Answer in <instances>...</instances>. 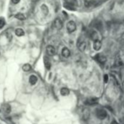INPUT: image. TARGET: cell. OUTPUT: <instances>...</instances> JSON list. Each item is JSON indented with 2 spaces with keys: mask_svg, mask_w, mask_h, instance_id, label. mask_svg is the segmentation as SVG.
<instances>
[{
  "mask_svg": "<svg viewBox=\"0 0 124 124\" xmlns=\"http://www.w3.org/2000/svg\"><path fill=\"white\" fill-rule=\"evenodd\" d=\"M96 117L100 120H104L107 116V113L104 109H98L96 113Z\"/></svg>",
  "mask_w": 124,
  "mask_h": 124,
  "instance_id": "cell-1",
  "label": "cell"
},
{
  "mask_svg": "<svg viewBox=\"0 0 124 124\" xmlns=\"http://www.w3.org/2000/svg\"><path fill=\"white\" fill-rule=\"evenodd\" d=\"M76 28H77L76 24L73 21H71L68 22V23L67 25V29L68 32H69V33H72V32H74L76 30Z\"/></svg>",
  "mask_w": 124,
  "mask_h": 124,
  "instance_id": "cell-2",
  "label": "cell"
},
{
  "mask_svg": "<svg viewBox=\"0 0 124 124\" xmlns=\"http://www.w3.org/2000/svg\"><path fill=\"white\" fill-rule=\"evenodd\" d=\"M95 59L98 61V62H99L100 64H104L106 61H107V58L106 56H104V55L102 54H96L95 56Z\"/></svg>",
  "mask_w": 124,
  "mask_h": 124,
  "instance_id": "cell-3",
  "label": "cell"
},
{
  "mask_svg": "<svg viewBox=\"0 0 124 124\" xmlns=\"http://www.w3.org/2000/svg\"><path fill=\"white\" fill-rule=\"evenodd\" d=\"M46 52L48 56H53L56 54V48L52 46V45H48L47 48H46Z\"/></svg>",
  "mask_w": 124,
  "mask_h": 124,
  "instance_id": "cell-4",
  "label": "cell"
},
{
  "mask_svg": "<svg viewBox=\"0 0 124 124\" xmlns=\"http://www.w3.org/2000/svg\"><path fill=\"white\" fill-rule=\"evenodd\" d=\"M77 47L81 52H83L86 48V42L84 40H79L77 42Z\"/></svg>",
  "mask_w": 124,
  "mask_h": 124,
  "instance_id": "cell-5",
  "label": "cell"
},
{
  "mask_svg": "<svg viewBox=\"0 0 124 124\" xmlns=\"http://www.w3.org/2000/svg\"><path fill=\"white\" fill-rule=\"evenodd\" d=\"M53 26L56 29H61L63 26V23L62 21H61V19L56 18L53 22Z\"/></svg>",
  "mask_w": 124,
  "mask_h": 124,
  "instance_id": "cell-6",
  "label": "cell"
},
{
  "mask_svg": "<svg viewBox=\"0 0 124 124\" xmlns=\"http://www.w3.org/2000/svg\"><path fill=\"white\" fill-rule=\"evenodd\" d=\"M90 115V112L88 108H84L82 111V117L83 120H88Z\"/></svg>",
  "mask_w": 124,
  "mask_h": 124,
  "instance_id": "cell-7",
  "label": "cell"
},
{
  "mask_svg": "<svg viewBox=\"0 0 124 124\" xmlns=\"http://www.w3.org/2000/svg\"><path fill=\"white\" fill-rule=\"evenodd\" d=\"M85 103L88 105H94V104L98 103V99H96V98H90V99H88L85 101Z\"/></svg>",
  "mask_w": 124,
  "mask_h": 124,
  "instance_id": "cell-8",
  "label": "cell"
},
{
  "mask_svg": "<svg viewBox=\"0 0 124 124\" xmlns=\"http://www.w3.org/2000/svg\"><path fill=\"white\" fill-rule=\"evenodd\" d=\"M70 54H71L70 50L67 48L64 47L62 49V50H61V55H62L63 57H64V58H69L70 56Z\"/></svg>",
  "mask_w": 124,
  "mask_h": 124,
  "instance_id": "cell-9",
  "label": "cell"
},
{
  "mask_svg": "<svg viewBox=\"0 0 124 124\" xmlns=\"http://www.w3.org/2000/svg\"><path fill=\"white\" fill-rule=\"evenodd\" d=\"M37 80H38V78L36 75H31L30 77H29V83L32 86H34V85L37 83Z\"/></svg>",
  "mask_w": 124,
  "mask_h": 124,
  "instance_id": "cell-10",
  "label": "cell"
},
{
  "mask_svg": "<svg viewBox=\"0 0 124 124\" xmlns=\"http://www.w3.org/2000/svg\"><path fill=\"white\" fill-rule=\"evenodd\" d=\"M93 47H94V49L95 50H96V51L99 50L101 49V41L99 40L94 41Z\"/></svg>",
  "mask_w": 124,
  "mask_h": 124,
  "instance_id": "cell-11",
  "label": "cell"
},
{
  "mask_svg": "<svg viewBox=\"0 0 124 124\" xmlns=\"http://www.w3.org/2000/svg\"><path fill=\"white\" fill-rule=\"evenodd\" d=\"M2 109H3V111L7 114H9L10 112H11V107L9 104H5L2 107Z\"/></svg>",
  "mask_w": 124,
  "mask_h": 124,
  "instance_id": "cell-12",
  "label": "cell"
},
{
  "mask_svg": "<svg viewBox=\"0 0 124 124\" xmlns=\"http://www.w3.org/2000/svg\"><path fill=\"white\" fill-rule=\"evenodd\" d=\"M90 38L92 39V40H93L94 41H96V40H99V37H98V34H97V32L95 31H90Z\"/></svg>",
  "mask_w": 124,
  "mask_h": 124,
  "instance_id": "cell-13",
  "label": "cell"
},
{
  "mask_svg": "<svg viewBox=\"0 0 124 124\" xmlns=\"http://www.w3.org/2000/svg\"><path fill=\"white\" fill-rule=\"evenodd\" d=\"M60 93H61V96H66L69 94V90L67 88H62L60 90Z\"/></svg>",
  "mask_w": 124,
  "mask_h": 124,
  "instance_id": "cell-14",
  "label": "cell"
},
{
  "mask_svg": "<svg viewBox=\"0 0 124 124\" xmlns=\"http://www.w3.org/2000/svg\"><path fill=\"white\" fill-rule=\"evenodd\" d=\"M44 64H45V68H46L47 69H50V66H51V64H50L49 59H48V58L46 56L44 57Z\"/></svg>",
  "mask_w": 124,
  "mask_h": 124,
  "instance_id": "cell-15",
  "label": "cell"
},
{
  "mask_svg": "<svg viewBox=\"0 0 124 124\" xmlns=\"http://www.w3.org/2000/svg\"><path fill=\"white\" fill-rule=\"evenodd\" d=\"M15 34L18 36V37H22V36H23L24 34H25V32H24V31L22 29H17L16 30H15Z\"/></svg>",
  "mask_w": 124,
  "mask_h": 124,
  "instance_id": "cell-16",
  "label": "cell"
},
{
  "mask_svg": "<svg viewBox=\"0 0 124 124\" xmlns=\"http://www.w3.org/2000/svg\"><path fill=\"white\" fill-rule=\"evenodd\" d=\"M22 69H23V70L24 71H29L31 69V66L29 64H24L23 66Z\"/></svg>",
  "mask_w": 124,
  "mask_h": 124,
  "instance_id": "cell-17",
  "label": "cell"
},
{
  "mask_svg": "<svg viewBox=\"0 0 124 124\" xmlns=\"http://www.w3.org/2000/svg\"><path fill=\"white\" fill-rule=\"evenodd\" d=\"M15 18L18 20H21V21H23L25 19V15L23 14V13H18L16 15H15Z\"/></svg>",
  "mask_w": 124,
  "mask_h": 124,
  "instance_id": "cell-18",
  "label": "cell"
},
{
  "mask_svg": "<svg viewBox=\"0 0 124 124\" xmlns=\"http://www.w3.org/2000/svg\"><path fill=\"white\" fill-rule=\"evenodd\" d=\"M41 9H42V11L45 15H46V14L48 13V8L45 5H42L41 7Z\"/></svg>",
  "mask_w": 124,
  "mask_h": 124,
  "instance_id": "cell-19",
  "label": "cell"
},
{
  "mask_svg": "<svg viewBox=\"0 0 124 124\" xmlns=\"http://www.w3.org/2000/svg\"><path fill=\"white\" fill-rule=\"evenodd\" d=\"M115 64L117 65V66H121V65L123 64V62L121 61V60L119 58V59H117V60H116Z\"/></svg>",
  "mask_w": 124,
  "mask_h": 124,
  "instance_id": "cell-20",
  "label": "cell"
},
{
  "mask_svg": "<svg viewBox=\"0 0 124 124\" xmlns=\"http://www.w3.org/2000/svg\"><path fill=\"white\" fill-rule=\"evenodd\" d=\"M4 26V21L3 19H0V29L3 28Z\"/></svg>",
  "mask_w": 124,
  "mask_h": 124,
  "instance_id": "cell-21",
  "label": "cell"
},
{
  "mask_svg": "<svg viewBox=\"0 0 124 124\" xmlns=\"http://www.w3.org/2000/svg\"><path fill=\"white\" fill-rule=\"evenodd\" d=\"M108 80H109L108 75H104V82L105 83H107L108 82Z\"/></svg>",
  "mask_w": 124,
  "mask_h": 124,
  "instance_id": "cell-22",
  "label": "cell"
},
{
  "mask_svg": "<svg viewBox=\"0 0 124 124\" xmlns=\"http://www.w3.org/2000/svg\"><path fill=\"white\" fill-rule=\"evenodd\" d=\"M19 2H20V0H12V2L13 4H18Z\"/></svg>",
  "mask_w": 124,
  "mask_h": 124,
  "instance_id": "cell-23",
  "label": "cell"
},
{
  "mask_svg": "<svg viewBox=\"0 0 124 124\" xmlns=\"http://www.w3.org/2000/svg\"><path fill=\"white\" fill-rule=\"evenodd\" d=\"M112 124H117V123L115 120H113V121L112 122Z\"/></svg>",
  "mask_w": 124,
  "mask_h": 124,
  "instance_id": "cell-24",
  "label": "cell"
},
{
  "mask_svg": "<svg viewBox=\"0 0 124 124\" xmlns=\"http://www.w3.org/2000/svg\"><path fill=\"white\" fill-rule=\"evenodd\" d=\"M123 89H124V80H123Z\"/></svg>",
  "mask_w": 124,
  "mask_h": 124,
  "instance_id": "cell-25",
  "label": "cell"
},
{
  "mask_svg": "<svg viewBox=\"0 0 124 124\" xmlns=\"http://www.w3.org/2000/svg\"><path fill=\"white\" fill-rule=\"evenodd\" d=\"M122 38H123V40H124V34H123L122 35Z\"/></svg>",
  "mask_w": 124,
  "mask_h": 124,
  "instance_id": "cell-26",
  "label": "cell"
}]
</instances>
